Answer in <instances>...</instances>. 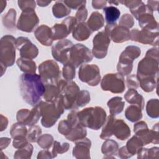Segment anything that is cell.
<instances>
[{
  "label": "cell",
  "mask_w": 159,
  "mask_h": 159,
  "mask_svg": "<svg viewBox=\"0 0 159 159\" xmlns=\"http://www.w3.org/2000/svg\"><path fill=\"white\" fill-rule=\"evenodd\" d=\"M19 89L24 101L32 106H37L45 92V84L40 76L24 73L19 78Z\"/></svg>",
  "instance_id": "obj_1"
},
{
  "label": "cell",
  "mask_w": 159,
  "mask_h": 159,
  "mask_svg": "<svg viewBox=\"0 0 159 159\" xmlns=\"http://www.w3.org/2000/svg\"><path fill=\"white\" fill-rule=\"evenodd\" d=\"M39 106L40 108L41 116H42L41 123L45 127L53 126L63 112L64 107L61 96L52 102L41 101Z\"/></svg>",
  "instance_id": "obj_2"
},
{
  "label": "cell",
  "mask_w": 159,
  "mask_h": 159,
  "mask_svg": "<svg viewBox=\"0 0 159 159\" xmlns=\"http://www.w3.org/2000/svg\"><path fill=\"white\" fill-rule=\"evenodd\" d=\"M79 122L84 127L98 130L104 124L106 113L101 107H88L77 113Z\"/></svg>",
  "instance_id": "obj_3"
},
{
  "label": "cell",
  "mask_w": 159,
  "mask_h": 159,
  "mask_svg": "<svg viewBox=\"0 0 159 159\" xmlns=\"http://www.w3.org/2000/svg\"><path fill=\"white\" fill-rule=\"evenodd\" d=\"M57 86L60 90V96L62 98L64 109H76V100L80 93L78 85L73 81L67 83L63 80H59Z\"/></svg>",
  "instance_id": "obj_4"
},
{
  "label": "cell",
  "mask_w": 159,
  "mask_h": 159,
  "mask_svg": "<svg viewBox=\"0 0 159 159\" xmlns=\"http://www.w3.org/2000/svg\"><path fill=\"white\" fill-rule=\"evenodd\" d=\"M39 71L44 84H58L60 78V71L55 61L48 60L43 61L39 65Z\"/></svg>",
  "instance_id": "obj_5"
},
{
  "label": "cell",
  "mask_w": 159,
  "mask_h": 159,
  "mask_svg": "<svg viewBox=\"0 0 159 159\" xmlns=\"http://www.w3.org/2000/svg\"><path fill=\"white\" fill-rule=\"evenodd\" d=\"M158 60L145 56L139 63L137 68V78L139 80L158 79Z\"/></svg>",
  "instance_id": "obj_6"
},
{
  "label": "cell",
  "mask_w": 159,
  "mask_h": 159,
  "mask_svg": "<svg viewBox=\"0 0 159 159\" xmlns=\"http://www.w3.org/2000/svg\"><path fill=\"white\" fill-rule=\"evenodd\" d=\"M16 40L11 35H6L1 40V64L5 67L12 66L16 57Z\"/></svg>",
  "instance_id": "obj_7"
},
{
  "label": "cell",
  "mask_w": 159,
  "mask_h": 159,
  "mask_svg": "<svg viewBox=\"0 0 159 159\" xmlns=\"http://www.w3.org/2000/svg\"><path fill=\"white\" fill-rule=\"evenodd\" d=\"M134 131L135 135L137 136L142 142L143 145H147L149 143H158V124H157L156 129L154 126L152 130H149L147 124L141 121L137 123L134 127Z\"/></svg>",
  "instance_id": "obj_8"
},
{
  "label": "cell",
  "mask_w": 159,
  "mask_h": 159,
  "mask_svg": "<svg viewBox=\"0 0 159 159\" xmlns=\"http://www.w3.org/2000/svg\"><path fill=\"white\" fill-rule=\"evenodd\" d=\"M101 88L104 91H110L113 93H121L125 89L123 76L118 73L106 75L101 81Z\"/></svg>",
  "instance_id": "obj_9"
},
{
  "label": "cell",
  "mask_w": 159,
  "mask_h": 159,
  "mask_svg": "<svg viewBox=\"0 0 159 159\" xmlns=\"http://www.w3.org/2000/svg\"><path fill=\"white\" fill-rule=\"evenodd\" d=\"M93 59L92 54L89 49L83 44L73 45L70 51L69 63L75 68L78 67L84 63L91 61Z\"/></svg>",
  "instance_id": "obj_10"
},
{
  "label": "cell",
  "mask_w": 159,
  "mask_h": 159,
  "mask_svg": "<svg viewBox=\"0 0 159 159\" xmlns=\"http://www.w3.org/2000/svg\"><path fill=\"white\" fill-rule=\"evenodd\" d=\"M79 78L90 86H96L101 80L99 68L96 65H83L79 70Z\"/></svg>",
  "instance_id": "obj_11"
},
{
  "label": "cell",
  "mask_w": 159,
  "mask_h": 159,
  "mask_svg": "<svg viewBox=\"0 0 159 159\" xmlns=\"http://www.w3.org/2000/svg\"><path fill=\"white\" fill-rule=\"evenodd\" d=\"M77 20L74 17H68L61 24H56L52 28V39L62 40L68 35L76 25Z\"/></svg>",
  "instance_id": "obj_12"
},
{
  "label": "cell",
  "mask_w": 159,
  "mask_h": 159,
  "mask_svg": "<svg viewBox=\"0 0 159 159\" xmlns=\"http://www.w3.org/2000/svg\"><path fill=\"white\" fill-rule=\"evenodd\" d=\"M39 24V18L34 9H26L22 11L17 22V28L20 30L32 32Z\"/></svg>",
  "instance_id": "obj_13"
},
{
  "label": "cell",
  "mask_w": 159,
  "mask_h": 159,
  "mask_svg": "<svg viewBox=\"0 0 159 159\" xmlns=\"http://www.w3.org/2000/svg\"><path fill=\"white\" fill-rule=\"evenodd\" d=\"M73 46L68 40H61L52 47V53L53 58L63 64L69 62L70 51Z\"/></svg>",
  "instance_id": "obj_14"
},
{
  "label": "cell",
  "mask_w": 159,
  "mask_h": 159,
  "mask_svg": "<svg viewBox=\"0 0 159 159\" xmlns=\"http://www.w3.org/2000/svg\"><path fill=\"white\" fill-rule=\"evenodd\" d=\"M110 38L104 31L98 33L93 39V54L97 58H103L106 57Z\"/></svg>",
  "instance_id": "obj_15"
},
{
  "label": "cell",
  "mask_w": 159,
  "mask_h": 159,
  "mask_svg": "<svg viewBox=\"0 0 159 159\" xmlns=\"http://www.w3.org/2000/svg\"><path fill=\"white\" fill-rule=\"evenodd\" d=\"M104 32L114 42L122 43L130 39V32L124 26L115 24H107Z\"/></svg>",
  "instance_id": "obj_16"
},
{
  "label": "cell",
  "mask_w": 159,
  "mask_h": 159,
  "mask_svg": "<svg viewBox=\"0 0 159 159\" xmlns=\"http://www.w3.org/2000/svg\"><path fill=\"white\" fill-rule=\"evenodd\" d=\"M130 39L143 44L158 45V31L142 29L141 31L133 29L130 32Z\"/></svg>",
  "instance_id": "obj_17"
},
{
  "label": "cell",
  "mask_w": 159,
  "mask_h": 159,
  "mask_svg": "<svg viewBox=\"0 0 159 159\" xmlns=\"http://www.w3.org/2000/svg\"><path fill=\"white\" fill-rule=\"evenodd\" d=\"M40 116V108L38 104L31 111L27 109H22L19 111L17 113V120L18 122L24 125L32 126L37 122Z\"/></svg>",
  "instance_id": "obj_18"
},
{
  "label": "cell",
  "mask_w": 159,
  "mask_h": 159,
  "mask_svg": "<svg viewBox=\"0 0 159 159\" xmlns=\"http://www.w3.org/2000/svg\"><path fill=\"white\" fill-rule=\"evenodd\" d=\"M16 46L23 58L33 59L38 55V49L26 37H19L16 40Z\"/></svg>",
  "instance_id": "obj_19"
},
{
  "label": "cell",
  "mask_w": 159,
  "mask_h": 159,
  "mask_svg": "<svg viewBox=\"0 0 159 159\" xmlns=\"http://www.w3.org/2000/svg\"><path fill=\"white\" fill-rule=\"evenodd\" d=\"M112 135L121 140H125L130 135V130L123 120L116 119L112 127Z\"/></svg>",
  "instance_id": "obj_20"
},
{
  "label": "cell",
  "mask_w": 159,
  "mask_h": 159,
  "mask_svg": "<svg viewBox=\"0 0 159 159\" xmlns=\"http://www.w3.org/2000/svg\"><path fill=\"white\" fill-rule=\"evenodd\" d=\"M36 39L42 45L50 46L53 42L52 29L47 25H42L39 27L34 32Z\"/></svg>",
  "instance_id": "obj_21"
},
{
  "label": "cell",
  "mask_w": 159,
  "mask_h": 159,
  "mask_svg": "<svg viewBox=\"0 0 159 159\" xmlns=\"http://www.w3.org/2000/svg\"><path fill=\"white\" fill-rule=\"evenodd\" d=\"M139 24L142 29L152 31H158V23L153 16V12L148 11L141 15L139 18Z\"/></svg>",
  "instance_id": "obj_22"
},
{
  "label": "cell",
  "mask_w": 159,
  "mask_h": 159,
  "mask_svg": "<svg viewBox=\"0 0 159 159\" xmlns=\"http://www.w3.org/2000/svg\"><path fill=\"white\" fill-rule=\"evenodd\" d=\"M91 146V141L87 138H83L81 140L76 141V145L73 148V153L76 158L89 157V148Z\"/></svg>",
  "instance_id": "obj_23"
},
{
  "label": "cell",
  "mask_w": 159,
  "mask_h": 159,
  "mask_svg": "<svg viewBox=\"0 0 159 159\" xmlns=\"http://www.w3.org/2000/svg\"><path fill=\"white\" fill-rule=\"evenodd\" d=\"M92 32L93 31L87 23L81 22L76 25L73 30V37L79 41L85 40L91 35Z\"/></svg>",
  "instance_id": "obj_24"
},
{
  "label": "cell",
  "mask_w": 159,
  "mask_h": 159,
  "mask_svg": "<svg viewBox=\"0 0 159 159\" xmlns=\"http://www.w3.org/2000/svg\"><path fill=\"white\" fill-rule=\"evenodd\" d=\"M124 98L129 103L137 105L141 109V110L143 109L145 102L144 99L135 89H129L125 93Z\"/></svg>",
  "instance_id": "obj_25"
},
{
  "label": "cell",
  "mask_w": 159,
  "mask_h": 159,
  "mask_svg": "<svg viewBox=\"0 0 159 159\" xmlns=\"http://www.w3.org/2000/svg\"><path fill=\"white\" fill-rule=\"evenodd\" d=\"M86 135V130L84 127L79 123L76 125L72 127L70 133L66 136V138L72 142L77 141L84 138Z\"/></svg>",
  "instance_id": "obj_26"
},
{
  "label": "cell",
  "mask_w": 159,
  "mask_h": 159,
  "mask_svg": "<svg viewBox=\"0 0 159 159\" xmlns=\"http://www.w3.org/2000/svg\"><path fill=\"white\" fill-rule=\"evenodd\" d=\"M104 20L102 15L96 11L91 14L87 24L90 29L93 32L101 29L104 25Z\"/></svg>",
  "instance_id": "obj_27"
},
{
  "label": "cell",
  "mask_w": 159,
  "mask_h": 159,
  "mask_svg": "<svg viewBox=\"0 0 159 159\" xmlns=\"http://www.w3.org/2000/svg\"><path fill=\"white\" fill-rule=\"evenodd\" d=\"M143 145V144L142 140L137 136L135 135L132 137L127 142L126 146H125V148L130 157L131 156L138 153L142 149Z\"/></svg>",
  "instance_id": "obj_28"
},
{
  "label": "cell",
  "mask_w": 159,
  "mask_h": 159,
  "mask_svg": "<svg viewBox=\"0 0 159 159\" xmlns=\"http://www.w3.org/2000/svg\"><path fill=\"white\" fill-rule=\"evenodd\" d=\"M17 64L21 71L27 73H35L36 71L35 63L32 60L26 58H19L17 60Z\"/></svg>",
  "instance_id": "obj_29"
},
{
  "label": "cell",
  "mask_w": 159,
  "mask_h": 159,
  "mask_svg": "<svg viewBox=\"0 0 159 159\" xmlns=\"http://www.w3.org/2000/svg\"><path fill=\"white\" fill-rule=\"evenodd\" d=\"M124 104L125 102L120 97H114L111 99L107 102L111 114L114 116L120 113L123 110Z\"/></svg>",
  "instance_id": "obj_30"
},
{
  "label": "cell",
  "mask_w": 159,
  "mask_h": 159,
  "mask_svg": "<svg viewBox=\"0 0 159 159\" xmlns=\"http://www.w3.org/2000/svg\"><path fill=\"white\" fill-rule=\"evenodd\" d=\"M45 88L43 96L47 102H52L60 96V93L57 84H45Z\"/></svg>",
  "instance_id": "obj_31"
},
{
  "label": "cell",
  "mask_w": 159,
  "mask_h": 159,
  "mask_svg": "<svg viewBox=\"0 0 159 159\" xmlns=\"http://www.w3.org/2000/svg\"><path fill=\"white\" fill-rule=\"evenodd\" d=\"M52 12L55 17L61 18L68 16L71 12V9L64 3L63 1H60L56 2V3L53 6Z\"/></svg>",
  "instance_id": "obj_32"
},
{
  "label": "cell",
  "mask_w": 159,
  "mask_h": 159,
  "mask_svg": "<svg viewBox=\"0 0 159 159\" xmlns=\"http://www.w3.org/2000/svg\"><path fill=\"white\" fill-rule=\"evenodd\" d=\"M140 48L136 46H128L125 48L124 51L120 54L119 58L127 60L133 61L135 58L139 57L140 55Z\"/></svg>",
  "instance_id": "obj_33"
},
{
  "label": "cell",
  "mask_w": 159,
  "mask_h": 159,
  "mask_svg": "<svg viewBox=\"0 0 159 159\" xmlns=\"http://www.w3.org/2000/svg\"><path fill=\"white\" fill-rule=\"evenodd\" d=\"M103 11L107 24H115L120 14V11L117 7L112 6L104 7Z\"/></svg>",
  "instance_id": "obj_34"
},
{
  "label": "cell",
  "mask_w": 159,
  "mask_h": 159,
  "mask_svg": "<svg viewBox=\"0 0 159 159\" xmlns=\"http://www.w3.org/2000/svg\"><path fill=\"white\" fill-rule=\"evenodd\" d=\"M125 115L126 118L132 122H136L142 117L141 109L134 104H132L127 108Z\"/></svg>",
  "instance_id": "obj_35"
},
{
  "label": "cell",
  "mask_w": 159,
  "mask_h": 159,
  "mask_svg": "<svg viewBox=\"0 0 159 159\" xmlns=\"http://www.w3.org/2000/svg\"><path fill=\"white\" fill-rule=\"evenodd\" d=\"M159 102L157 99H152L147 104V112L152 118H157L159 116Z\"/></svg>",
  "instance_id": "obj_36"
},
{
  "label": "cell",
  "mask_w": 159,
  "mask_h": 159,
  "mask_svg": "<svg viewBox=\"0 0 159 159\" xmlns=\"http://www.w3.org/2000/svg\"><path fill=\"white\" fill-rule=\"evenodd\" d=\"M115 119L116 118L113 115L111 114L109 116H108L106 123L104 126L100 135L101 139H107L112 135V127Z\"/></svg>",
  "instance_id": "obj_37"
},
{
  "label": "cell",
  "mask_w": 159,
  "mask_h": 159,
  "mask_svg": "<svg viewBox=\"0 0 159 159\" xmlns=\"http://www.w3.org/2000/svg\"><path fill=\"white\" fill-rule=\"evenodd\" d=\"M16 12L14 9H10L5 16L2 17V23L4 25L9 29L13 28L16 25Z\"/></svg>",
  "instance_id": "obj_38"
},
{
  "label": "cell",
  "mask_w": 159,
  "mask_h": 159,
  "mask_svg": "<svg viewBox=\"0 0 159 159\" xmlns=\"http://www.w3.org/2000/svg\"><path fill=\"white\" fill-rule=\"evenodd\" d=\"M118 149L116 142L112 140H107L102 146V152L106 155H115Z\"/></svg>",
  "instance_id": "obj_39"
},
{
  "label": "cell",
  "mask_w": 159,
  "mask_h": 159,
  "mask_svg": "<svg viewBox=\"0 0 159 159\" xmlns=\"http://www.w3.org/2000/svg\"><path fill=\"white\" fill-rule=\"evenodd\" d=\"M27 129L25 125L19 122L14 124L10 131V134L12 137L13 138L17 136H20V135L25 136L27 135Z\"/></svg>",
  "instance_id": "obj_40"
},
{
  "label": "cell",
  "mask_w": 159,
  "mask_h": 159,
  "mask_svg": "<svg viewBox=\"0 0 159 159\" xmlns=\"http://www.w3.org/2000/svg\"><path fill=\"white\" fill-rule=\"evenodd\" d=\"M63 76L67 81L72 80L75 77V67L69 62L65 64L63 68Z\"/></svg>",
  "instance_id": "obj_41"
},
{
  "label": "cell",
  "mask_w": 159,
  "mask_h": 159,
  "mask_svg": "<svg viewBox=\"0 0 159 159\" xmlns=\"http://www.w3.org/2000/svg\"><path fill=\"white\" fill-rule=\"evenodd\" d=\"M42 133L41 129L37 125H32L29 129L28 132L27 133V139L28 140L32 142H36L40 137Z\"/></svg>",
  "instance_id": "obj_42"
},
{
  "label": "cell",
  "mask_w": 159,
  "mask_h": 159,
  "mask_svg": "<svg viewBox=\"0 0 159 159\" xmlns=\"http://www.w3.org/2000/svg\"><path fill=\"white\" fill-rule=\"evenodd\" d=\"M53 137L49 134H44L39 137L37 140L39 145L42 148L47 149L50 148L53 141Z\"/></svg>",
  "instance_id": "obj_43"
},
{
  "label": "cell",
  "mask_w": 159,
  "mask_h": 159,
  "mask_svg": "<svg viewBox=\"0 0 159 159\" xmlns=\"http://www.w3.org/2000/svg\"><path fill=\"white\" fill-rule=\"evenodd\" d=\"M90 101V95L88 91L86 90L81 91L78 96L76 100V106L78 107H83Z\"/></svg>",
  "instance_id": "obj_44"
},
{
  "label": "cell",
  "mask_w": 159,
  "mask_h": 159,
  "mask_svg": "<svg viewBox=\"0 0 159 159\" xmlns=\"http://www.w3.org/2000/svg\"><path fill=\"white\" fill-rule=\"evenodd\" d=\"M134 24V19L132 16L129 14H124L119 21V25L121 26H124L126 28H131Z\"/></svg>",
  "instance_id": "obj_45"
},
{
  "label": "cell",
  "mask_w": 159,
  "mask_h": 159,
  "mask_svg": "<svg viewBox=\"0 0 159 159\" xmlns=\"http://www.w3.org/2000/svg\"><path fill=\"white\" fill-rule=\"evenodd\" d=\"M68 148H69V144L68 143H63L61 144L57 141H55L54 147L52 150V153L53 154V157H55V154H57L58 153H61L66 152Z\"/></svg>",
  "instance_id": "obj_46"
},
{
  "label": "cell",
  "mask_w": 159,
  "mask_h": 159,
  "mask_svg": "<svg viewBox=\"0 0 159 159\" xmlns=\"http://www.w3.org/2000/svg\"><path fill=\"white\" fill-rule=\"evenodd\" d=\"M127 87L129 89H136L139 86V81L137 76L135 75H132L127 77L126 80Z\"/></svg>",
  "instance_id": "obj_47"
},
{
  "label": "cell",
  "mask_w": 159,
  "mask_h": 159,
  "mask_svg": "<svg viewBox=\"0 0 159 159\" xmlns=\"http://www.w3.org/2000/svg\"><path fill=\"white\" fill-rule=\"evenodd\" d=\"M88 16V11L85 6L80 7L76 13V19L79 22H82L86 19Z\"/></svg>",
  "instance_id": "obj_48"
},
{
  "label": "cell",
  "mask_w": 159,
  "mask_h": 159,
  "mask_svg": "<svg viewBox=\"0 0 159 159\" xmlns=\"http://www.w3.org/2000/svg\"><path fill=\"white\" fill-rule=\"evenodd\" d=\"M64 3L69 7L74 9H79L83 6H85L86 1H64Z\"/></svg>",
  "instance_id": "obj_49"
},
{
  "label": "cell",
  "mask_w": 159,
  "mask_h": 159,
  "mask_svg": "<svg viewBox=\"0 0 159 159\" xmlns=\"http://www.w3.org/2000/svg\"><path fill=\"white\" fill-rule=\"evenodd\" d=\"M19 7L22 11L26 9H35V2L34 1H18Z\"/></svg>",
  "instance_id": "obj_50"
},
{
  "label": "cell",
  "mask_w": 159,
  "mask_h": 159,
  "mask_svg": "<svg viewBox=\"0 0 159 159\" xmlns=\"http://www.w3.org/2000/svg\"><path fill=\"white\" fill-rule=\"evenodd\" d=\"M107 2L106 1H93L92 6L93 7L96 9L104 8L106 6Z\"/></svg>",
  "instance_id": "obj_51"
},
{
  "label": "cell",
  "mask_w": 159,
  "mask_h": 159,
  "mask_svg": "<svg viewBox=\"0 0 159 159\" xmlns=\"http://www.w3.org/2000/svg\"><path fill=\"white\" fill-rule=\"evenodd\" d=\"M159 1H147V6L152 11H157Z\"/></svg>",
  "instance_id": "obj_52"
},
{
  "label": "cell",
  "mask_w": 159,
  "mask_h": 159,
  "mask_svg": "<svg viewBox=\"0 0 159 159\" xmlns=\"http://www.w3.org/2000/svg\"><path fill=\"white\" fill-rule=\"evenodd\" d=\"M51 2V1H37V3L38 4V5L39 6L41 7H44V6H48L50 3Z\"/></svg>",
  "instance_id": "obj_53"
},
{
  "label": "cell",
  "mask_w": 159,
  "mask_h": 159,
  "mask_svg": "<svg viewBox=\"0 0 159 159\" xmlns=\"http://www.w3.org/2000/svg\"><path fill=\"white\" fill-rule=\"evenodd\" d=\"M109 3L110 4H116V5H118L119 3V1H109Z\"/></svg>",
  "instance_id": "obj_54"
}]
</instances>
